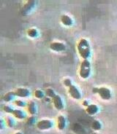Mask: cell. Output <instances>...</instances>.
Wrapping results in <instances>:
<instances>
[{
	"label": "cell",
	"instance_id": "cell-14",
	"mask_svg": "<svg viewBox=\"0 0 117 134\" xmlns=\"http://www.w3.org/2000/svg\"><path fill=\"white\" fill-rule=\"evenodd\" d=\"M27 110L28 112L31 114V115H34L37 112V109H36V104L34 101H30L27 104Z\"/></svg>",
	"mask_w": 117,
	"mask_h": 134
},
{
	"label": "cell",
	"instance_id": "cell-7",
	"mask_svg": "<svg viewBox=\"0 0 117 134\" xmlns=\"http://www.w3.org/2000/svg\"><path fill=\"white\" fill-rule=\"evenodd\" d=\"M37 2L34 0H30L27 1L25 2V4L23 5V7L21 10V13L22 15H27L29 13H30L31 11L33 10L36 6Z\"/></svg>",
	"mask_w": 117,
	"mask_h": 134
},
{
	"label": "cell",
	"instance_id": "cell-20",
	"mask_svg": "<svg viewBox=\"0 0 117 134\" xmlns=\"http://www.w3.org/2000/svg\"><path fill=\"white\" fill-rule=\"evenodd\" d=\"M6 123H7L8 127H13L14 122L12 118H10V117H7V119H6Z\"/></svg>",
	"mask_w": 117,
	"mask_h": 134
},
{
	"label": "cell",
	"instance_id": "cell-5",
	"mask_svg": "<svg viewBox=\"0 0 117 134\" xmlns=\"http://www.w3.org/2000/svg\"><path fill=\"white\" fill-rule=\"evenodd\" d=\"M3 110L7 112V113H9V114H11L13 116L18 119V120H23L25 117H26V114L23 112L22 110H20V109H14L13 108H11L10 107H8V106H4L3 107Z\"/></svg>",
	"mask_w": 117,
	"mask_h": 134
},
{
	"label": "cell",
	"instance_id": "cell-3",
	"mask_svg": "<svg viewBox=\"0 0 117 134\" xmlns=\"http://www.w3.org/2000/svg\"><path fill=\"white\" fill-rule=\"evenodd\" d=\"M45 94L48 97L52 98V101L54 104V107L56 108L57 110H62L64 108L63 100L62 99L60 96L55 93V92L53 89L51 88H48L45 91Z\"/></svg>",
	"mask_w": 117,
	"mask_h": 134
},
{
	"label": "cell",
	"instance_id": "cell-16",
	"mask_svg": "<svg viewBox=\"0 0 117 134\" xmlns=\"http://www.w3.org/2000/svg\"><path fill=\"white\" fill-rule=\"evenodd\" d=\"M27 35L29 36L31 38H36V37H38L39 35V32L36 29L34 28H31V29H29L27 31Z\"/></svg>",
	"mask_w": 117,
	"mask_h": 134
},
{
	"label": "cell",
	"instance_id": "cell-6",
	"mask_svg": "<svg viewBox=\"0 0 117 134\" xmlns=\"http://www.w3.org/2000/svg\"><path fill=\"white\" fill-rule=\"evenodd\" d=\"M93 93H97L102 99L103 100H109L110 98H111V93L110 91L107 88V87H102L100 88H97V87H94L93 90Z\"/></svg>",
	"mask_w": 117,
	"mask_h": 134
},
{
	"label": "cell",
	"instance_id": "cell-13",
	"mask_svg": "<svg viewBox=\"0 0 117 134\" xmlns=\"http://www.w3.org/2000/svg\"><path fill=\"white\" fill-rule=\"evenodd\" d=\"M98 110H99V109L96 104H89L86 109V111L87 114L91 116L97 114L98 112Z\"/></svg>",
	"mask_w": 117,
	"mask_h": 134
},
{
	"label": "cell",
	"instance_id": "cell-15",
	"mask_svg": "<svg viewBox=\"0 0 117 134\" xmlns=\"http://www.w3.org/2000/svg\"><path fill=\"white\" fill-rule=\"evenodd\" d=\"M16 95H15V92L14 91H10V92H8L7 93L4 94L3 97V100L5 101V102H10L11 100H13L15 98Z\"/></svg>",
	"mask_w": 117,
	"mask_h": 134
},
{
	"label": "cell",
	"instance_id": "cell-8",
	"mask_svg": "<svg viewBox=\"0 0 117 134\" xmlns=\"http://www.w3.org/2000/svg\"><path fill=\"white\" fill-rule=\"evenodd\" d=\"M54 123L50 120H42L37 122V127L40 131H47L53 127Z\"/></svg>",
	"mask_w": 117,
	"mask_h": 134
},
{
	"label": "cell",
	"instance_id": "cell-12",
	"mask_svg": "<svg viewBox=\"0 0 117 134\" xmlns=\"http://www.w3.org/2000/svg\"><path fill=\"white\" fill-rule=\"evenodd\" d=\"M66 127V120L63 115H59L57 117V127L59 131H63Z\"/></svg>",
	"mask_w": 117,
	"mask_h": 134
},
{
	"label": "cell",
	"instance_id": "cell-23",
	"mask_svg": "<svg viewBox=\"0 0 117 134\" xmlns=\"http://www.w3.org/2000/svg\"><path fill=\"white\" fill-rule=\"evenodd\" d=\"M14 134H23L21 132H16V133H15Z\"/></svg>",
	"mask_w": 117,
	"mask_h": 134
},
{
	"label": "cell",
	"instance_id": "cell-4",
	"mask_svg": "<svg viewBox=\"0 0 117 134\" xmlns=\"http://www.w3.org/2000/svg\"><path fill=\"white\" fill-rule=\"evenodd\" d=\"M91 72L90 61L89 60H83L80 63V68H79V76L81 79L87 80L90 77Z\"/></svg>",
	"mask_w": 117,
	"mask_h": 134
},
{
	"label": "cell",
	"instance_id": "cell-9",
	"mask_svg": "<svg viewBox=\"0 0 117 134\" xmlns=\"http://www.w3.org/2000/svg\"><path fill=\"white\" fill-rule=\"evenodd\" d=\"M49 47L51 50H53L54 52H63L66 50V46L65 44L62 42H51L49 45Z\"/></svg>",
	"mask_w": 117,
	"mask_h": 134
},
{
	"label": "cell",
	"instance_id": "cell-1",
	"mask_svg": "<svg viewBox=\"0 0 117 134\" xmlns=\"http://www.w3.org/2000/svg\"><path fill=\"white\" fill-rule=\"evenodd\" d=\"M77 50L80 57L83 60H88L91 55V47L89 41L82 38L77 43Z\"/></svg>",
	"mask_w": 117,
	"mask_h": 134
},
{
	"label": "cell",
	"instance_id": "cell-19",
	"mask_svg": "<svg viewBox=\"0 0 117 134\" xmlns=\"http://www.w3.org/2000/svg\"><path fill=\"white\" fill-rule=\"evenodd\" d=\"M14 104H16L17 107H25L26 106H27L26 103L21 100H16L14 101Z\"/></svg>",
	"mask_w": 117,
	"mask_h": 134
},
{
	"label": "cell",
	"instance_id": "cell-22",
	"mask_svg": "<svg viewBox=\"0 0 117 134\" xmlns=\"http://www.w3.org/2000/svg\"><path fill=\"white\" fill-rule=\"evenodd\" d=\"M3 125H4L3 120H1V129H3Z\"/></svg>",
	"mask_w": 117,
	"mask_h": 134
},
{
	"label": "cell",
	"instance_id": "cell-2",
	"mask_svg": "<svg viewBox=\"0 0 117 134\" xmlns=\"http://www.w3.org/2000/svg\"><path fill=\"white\" fill-rule=\"evenodd\" d=\"M63 84L64 85V86L67 87L68 93L71 97L76 100H80L81 98V94L80 91L78 90V88L73 84L70 79L69 78L64 79L63 80Z\"/></svg>",
	"mask_w": 117,
	"mask_h": 134
},
{
	"label": "cell",
	"instance_id": "cell-11",
	"mask_svg": "<svg viewBox=\"0 0 117 134\" xmlns=\"http://www.w3.org/2000/svg\"><path fill=\"white\" fill-rule=\"evenodd\" d=\"M60 21L61 23L65 26H71L73 24V20L72 19V18L69 15H65V14L61 15Z\"/></svg>",
	"mask_w": 117,
	"mask_h": 134
},
{
	"label": "cell",
	"instance_id": "cell-21",
	"mask_svg": "<svg viewBox=\"0 0 117 134\" xmlns=\"http://www.w3.org/2000/svg\"><path fill=\"white\" fill-rule=\"evenodd\" d=\"M84 106H85V107H88V106H89V102H88V101H87V100H84Z\"/></svg>",
	"mask_w": 117,
	"mask_h": 134
},
{
	"label": "cell",
	"instance_id": "cell-17",
	"mask_svg": "<svg viewBox=\"0 0 117 134\" xmlns=\"http://www.w3.org/2000/svg\"><path fill=\"white\" fill-rule=\"evenodd\" d=\"M91 128L94 130V131H100L102 128V125L100 122V121L94 120L91 123Z\"/></svg>",
	"mask_w": 117,
	"mask_h": 134
},
{
	"label": "cell",
	"instance_id": "cell-18",
	"mask_svg": "<svg viewBox=\"0 0 117 134\" xmlns=\"http://www.w3.org/2000/svg\"><path fill=\"white\" fill-rule=\"evenodd\" d=\"M34 96L36 98L40 99V98H43L44 96L43 92L40 90H36V91L34 92Z\"/></svg>",
	"mask_w": 117,
	"mask_h": 134
},
{
	"label": "cell",
	"instance_id": "cell-10",
	"mask_svg": "<svg viewBox=\"0 0 117 134\" xmlns=\"http://www.w3.org/2000/svg\"><path fill=\"white\" fill-rule=\"evenodd\" d=\"M15 92V95L16 97L19 98H27L30 96V91L24 87H18L17 88Z\"/></svg>",
	"mask_w": 117,
	"mask_h": 134
}]
</instances>
